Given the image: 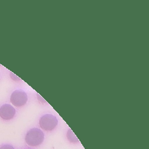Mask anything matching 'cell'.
Returning <instances> with one entry per match:
<instances>
[{
    "instance_id": "1",
    "label": "cell",
    "mask_w": 149,
    "mask_h": 149,
    "mask_svg": "<svg viewBox=\"0 0 149 149\" xmlns=\"http://www.w3.org/2000/svg\"><path fill=\"white\" fill-rule=\"evenodd\" d=\"M25 141L31 147H35L41 145L44 140V134L38 128L31 129L25 136Z\"/></svg>"
},
{
    "instance_id": "2",
    "label": "cell",
    "mask_w": 149,
    "mask_h": 149,
    "mask_svg": "<svg viewBox=\"0 0 149 149\" xmlns=\"http://www.w3.org/2000/svg\"><path fill=\"white\" fill-rule=\"evenodd\" d=\"M58 125V120L56 116L51 114H46L42 116L40 120V127L46 131H52Z\"/></svg>"
},
{
    "instance_id": "3",
    "label": "cell",
    "mask_w": 149,
    "mask_h": 149,
    "mask_svg": "<svg viewBox=\"0 0 149 149\" xmlns=\"http://www.w3.org/2000/svg\"><path fill=\"white\" fill-rule=\"evenodd\" d=\"M28 95L22 90H17L12 93L10 102L16 107H22L27 103Z\"/></svg>"
},
{
    "instance_id": "4",
    "label": "cell",
    "mask_w": 149,
    "mask_h": 149,
    "mask_svg": "<svg viewBox=\"0 0 149 149\" xmlns=\"http://www.w3.org/2000/svg\"><path fill=\"white\" fill-rule=\"evenodd\" d=\"M15 115V109L10 104H4L0 107V117L4 120H11L14 118Z\"/></svg>"
},
{
    "instance_id": "5",
    "label": "cell",
    "mask_w": 149,
    "mask_h": 149,
    "mask_svg": "<svg viewBox=\"0 0 149 149\" xmlns=\"http://www.w3.org/2000/svg\"><path fill=\"white\" fill-rule=\"evenodd\" d=\"M66 136H67V139H68V141L70 143H74V144L79 143V140L77 137V136L74 135V134L73 132V131L70 129H69L68 130L67 134H66Z\"/></svg>"
},
{
    "instance_id": "6",
    "label": "cell",
    "mask_w": 149,
    "mask_h": 149,
    "mask_svg": "<svg viewBox=\"0 0 149 149\" xmlns=\"http://www.w3.org/2000/svg\"><path fill=\"white\" fill-rule=\"evenodd\" d=\"M10 78H11V79H13V81H20L21 80V79L20 78H19L18 77H17L15 74H14L13 72H10Z\"/></svg>"
},
{
    "instance_id": "7",
    "label": "cell",
    "mask_w": 149,
    "mask_h": 149,
    "mask_svg": "<svg viewBox=\"0 0 149 149\" xmlns=\"http://www.w3.org/2000/svg\"><path fill=\"white\" fill-rule=\"evenodd\" d=\"M0 149H15L13 146H11L8 144H6L2 146L1 147H0Z\"/></svg>"
},
{
    "instance_id": "8",
    "label": "cell",
    "mask_w": 149,
    "mask_h": 149,
    "mask_svg": "<svg viewBox=\"0 0 149 149\" xmlns=\"http://www.w3.org/2000/svg\"><path fill=\"white\" fill-rule=\"evenodd\" d=\"M0 74H1V73H0Z\"/></svg>"
}]
</instances>
